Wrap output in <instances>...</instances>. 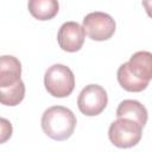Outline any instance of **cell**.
Instances as JSON below:
<instances>
[{"label":"cell","mask_w":152,"mask_h":152,"mask_svg":"<svg viewBox=\"0 0 152 152\" xmlns=\"http://www.w3.org/2000/svg\"><path fill=\"white\" fill-rule=\"evenodd\" d=\"M76 116L66 107L52 106L44 110L40 120L43 132L51 139L63 141L69 139L76 127Z\"/></svg>","instance_id":"6da1fadb"},{"label":"cell","mask_w":152,"mask_h":152,"mask_svg":"<svg viewBox=\"0 0 152 152\" xmlns=\"http://www.w3.org/2000/svg\"><path fill=\"white\" fill-rule=\"evenodd\" d=\"M44 86L53 97H66L75 88L74 72L64 64H53L45 71Z\"/></svg>","instance_id":"7a4b0ae2"},{"label":"cell","mask_w":152,"mask_h":152,"mask_svg":"<svg viewBox=\"0 0 152 152\" xmlns=\"http://www.w3.org/2000/svg\"><path fill=\"white\" fill-rule=\"evenodd\" d=\"M142 135V127L133 120L119 118L113 121L108 129L110 142L120 148H129L135 146Z\"/></svg>","instance_id":"3957f363"},{"label":"cell","mask_w":152,"mask_h":152,"mask_svg":"<svg viewBox=\"0 0 152 152\" xmlns=\"http://www.w3.org/2000/svg\"><path fill=\"white\" fill-rule=\"evenodd\" d=\"M108 103V96L104 88L99 84L86 86L77 99V106L82 114L95 116L101 114Z\"/></svg>","instance_id":"277c9868"},{"label":"cell","mask_w":152,"mask_h":152,"mask_svg":"<svg viewBox=\"0 0 152 152\" xmlns=\"http://www.w3.org/2000/svg\"><path fill=\"white\" fill-rule=\"evenodd\" d=\"M82 27L90 39L102 42L112 38L116 25L109 14L104 12H91L84 17Z\"/></svg>","instance_id":"5b68a950"},{"label":"cell","mask_w":152,"mask_h":152,"mask_svg":"<svg viewBox=\"0 0 152 152\" xmlns=\"http://www.w3.org/2000/svg\"><path fill=\"white\" fill-rule=\"evenodd\" d=\"M86 38V32L76 21H66L62 24L57 33V42L62 50L66 52H76L78 51Z\"/></svg>","instance_id":"8992f818"},{"label":"cell","mask_w":152,"mask_h":152,"mask_svg":"<svg viewBox=\"0 0 152 152\" xmlns=\"http://www.w3.org/2000/svg\"><path fill=\"white\" fill-rule=\"evenodd\" d=\"M21 63L11 55L0 56V89H5L14 86L20 81Z\"/></svg>","instance_id":"52a82bcc"},{"label":"cell","mask_w":152,"mask_h":152,"mask_svg":"<svg viewBox=\"0 0 152 152\" xmlns=\"http://www.w3.org/2000/svg\"><path fill=\"white\" fill-rule=\"evenodd\" d=\"M128 70L139 80L150 83L152 78V55L148 51H138L126 62Z\"/></svg>","instance_id":"ba28073f"},{"label":"cell","mask_w":152,"mask_h":152,"mask_svg":"<svg viewBox=\"0 0 152 152\" xmlns=\"http://www.w3.org/2000/svg\"><path fill=\"white\" fill-rule=\"evenodd\" d=\"M116 116L133 120L144 127L147 122V109L137 100H124L116 108Z\"/></svg>","instance_id":"9c48e42d"},{"label":"cell","mask_w":152,"mask_h":152,"mask_svg":"<svg viewBox=\"0 0 152 152\" xmlns=\"http://www.w3.org/2000/svg\"><path fill=\"white\" fill-rule=\"evenodd\" d=\"M28 11L38 20H50L59 11V4L56 0H30Z\"/></svg>","instance_id":"30bf717a"},{"label":"cell","mask_w":152,"mask_h":152,"mask_svg":"<svg viewBox=\"0 0 152 152\" xmlns=\"http://www.w3.org/2000/svg\"><path fill=\"white\" fill-rule=\"evenodd\" d=\"M116 77H118V82L119 84L127 91H132V93H139L142 91L144 89L147 88L148 83L144 82L139 78H137L127 68V64L124 63L119 66L118 72H116Z\"/></svg>","instance_id":"8fae6325"},{"label":"cell","mask_w":152,"mask_h":152,"mask_svg":"<svg viewBox=\"0 0 152 152\" xmlns=\"http://www.w3.org/2000/svg\"><path fill=\"white\" fill-rule=\"evenodd\" d=\"M25 97V84L20 80L14 86L0 89V103L4 106L14 107L19 104Z\"/></svg>","instance_id":"7c38bea8"},{"label":"cell","mask_w":152,"mask_h":152,"mask_svg":"<svg viewBox=\"0 0 152 152\" xmlns=\"http://www.w3.org/2000/svg\"><path fill=\"white\" fill-rule=\"evenodd\" d=\"M13 133V127L10 120L5 118H0V144L6 142L10 140Z\"/></svg>","instance_id":"4fadbf2b"}]
</instances>
